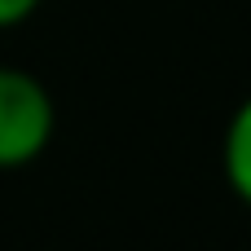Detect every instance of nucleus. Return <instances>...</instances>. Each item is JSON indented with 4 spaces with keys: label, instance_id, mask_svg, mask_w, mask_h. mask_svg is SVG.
Masks as SVG:
<instances>
[{
    "label": "nucleus",
    "instance_id": "1",
    "mask_svg": "<svg viewBox=\"0 0 251 251\" xmlns=\"http://www.w3.org/2000/svg\"><path fill=\"white\" fill-rule=\"evenodd\" d=\"M53 137V101L22 71H0V168L31 163Z\"/></svg>",
    "mask_w": 251,
    "mask_h": 251
},
{
    "label": "nucleus",
    "instance_id": "2",
    "mask_svg": "<svg viewBox=\"0 0 251 251\" xmlns=\"http://www.w3.org/2000/svg\"><path fill=\"white\" fill-rule=\"evenodd\" d=\"M225 176H229V190L251 207V97L234 110L225 128Z\"/></svg>",
    "mask_w": 251,
    "mask_h": 251
},
{
    "label": "nucleus",
    "instance_id": "3",
    "mask_svg": "<svg viewBox=\"0 0 251 251\" xmlns=\"http://www.w3.org/2000/svg\"><path fill=\"white\" fill-rule=\"evenodd\" d=\"M40 0H0V26H13V22H22L31 9H35Z\"/></svg>",
    "mask_w": 251,
    "mask_h": 251
}]
</instances>
